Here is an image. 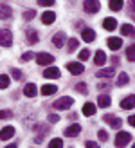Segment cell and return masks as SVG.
Here are the masks:
<instances>
[{
    "label": "cell",
    "instance_id": "1",
    "mask_svg": "<svg viewBox=\"0 0 135 148\" xmlns=\"http://www.w3.org/2000/svg\"><path fill=\"white\" fill-rule=\"evenodd\" d=\"M72 103H74V99L70 98V96H63V98L56 99L52 107L58 108V110H67V108H70V107H72Z\"/></svg>",
    "mask_w": 135,
    "mask_h": 148
},
{
    "label": "cell",
    "instance_id": "2",
    "mask_svg": "<svg viewBox=\"0 0 135 148\" xmlns=\"http://www.w3.org/2000/svg\"><path fill=\"white\" fill-rule=\"evenodd\" d=\"M0 45L2 47H11L13 45V33L9 29H2V31H0Z\"/></svg>",
    "mask_w": 135,
    "mask_h": 148
},
{
    "label": "cell",
    "instance_id": "3",
    "mask_svg": "<svg viewBox=\"0 0 135 148\" xmlns=\"http://www.w3.org/2000/svg\"><path fill=\"white\" fill-rule=\"evenodd\" d=\"M130 141H132V136L128 134V132H119V134L115 136V146L117 148H124Z\"/></svg>",
    "mask_w": 135,
    "mask_h": 148
},
{
    "label": "cell",
    "instance_id": "4",
    "mask_svg": "<svg viewBox=\"0 0 135 148\" xmlns=\"http://www.w3.org/2000/svg\"><path fill=\"white\" fill-rule=\"evenodd\" d=\"M103 121H104V123H108L110 127H112V128H115V130H117V128H121V125H123V121L119 119V117H115L114 114H106V116L103 117Z\"/></svg>",
    "mask_w": 135,
    "mask_h": 148
},
{
    "label": "cell",
    "instance_id": "5",
    "mask_svg": "<svg viewBox=\"0 0 135 148\" xmlns=\"http://www.w3.org/2000/svg\"><path fill=\"white\" fill-rule=\"evenodd\" d=\"M36 62H38V65H50L54 62V56L49 53H40V54H36Z\"/></svg>",
    "mask_w": 135,
    "mask_h": 148
},
{
    "label": "cell",
    "instance_id": "6",
    "mask_svg": "<svg viewBox=\"0 0 135 148\" xmlns=\"http://www.w3.org/2000/svg\"><path fill=\"white\" fill-rule=\"evenodd\" d=\"M83 7H85L87 13H97L99 7H101V4L97 2V0H87V2L83 4Z\"/></svg>",
    "mask_w": 135,
    "mask_h": 148
},
{
    "label": "cell",
    "instance_id": "7",
    "mask_svg": "<svg viewBox=\"0 0 135 148\" xmlns=\"http://www.w3.org/2000/svg\"><path fill=\"white\" fill-rule=\"evenodd\" d=\"M67 69H69L70 74H83V71H85V67H83L81 63H78V62H70V63H67Z\"/></svg>",
    "mask_w": 135,
    "mask_h": 148
},
{
    "label": "cell",
    "instance_id": "8",
    "mask_svg": "<svg viewBox=\"0 0 135 148\" xmlns=\"http://www.w3.org/2000/svg\"><path fill=\"white\" fill-rule=\"evenodd\" d=\"M14 136V127H4L0 130V139L2 141H7V139H11Z\"/></svg>",
    "mask_w": 135,
    "mask_h": 148
},
{
    "label": "cell",
    "instance_id": "9",
    "mask_svg": "<svg viewBox=\"0 0 135 148\" xmlns=\"http://www.w3.org/2000/svg\"><path fill=\"white\" fill-rule=\"evenodd\" d=\"M79 132H81V127H79L78 123H74V125H70L69 128H65V136L67 137H76Z\"/></svg>",
    "mask_w": 135,
    "mask_h": 148
},
{
    "label": "cell",
    "instance_id": "10",
    "mask_svg": "<svg viewBox=\"0 0 135 148\" xmlns=\"http://www.w3.org/2000/svg\"><path fill=\"white\" fill-rule=\"evenodd\" d=\"M65 40H67V36H65V33H56L54 36H52V43H54L56 47H63V43H65Z\"/></svg>",
    "mask_w": 135,
    "mask_h": 148
},
{
    "label": "cell",
    "instance_id": "11",
    "mask_svg": "<svg viewBox=\"0 0 135 148\" xmlns=\"http://www.w3.org/2000/svg\"><path fill=\"white\" fill-rule=\"evenodd\" d=\"M81 38H83L87 43L94 42V40H95V31H94V29H83V33H81Z\"/></svg>",
    "mask_w": 135,
    "mask_h": 148
},
{
    "label": "cell",
    "instance_id": "12",
    "mask_svg": "<svg viewBox=\"0 0 135 148\" xmlns=\"http://www.w3.org/2000/svg\"><path fill=\"white\" fill-rule=\"evenodd\" d=\"M43 76L49 78V79H54V78H59L61 74H59V69H56V67H49V69L43 71Z\"/></svg>",
    "mask_w": 135,
    "mask_h": 148
},
{
    "label": "cell",
    "instance_id": "13",
    "mask_svg": "<svg viewBox=\"0 0 135 148\" xmlns=\"http://www.w3.org/2000/svg\"><path fill=\"white\" fill-rule=\"evenodd\" d=\"M13 16V9L9 5H0V18L2 20H9Z\"/></svg>",
    "mask_w": 135,
    "mask_h": 148
},
{
    "label": "cell",
    "instance_id": "14",
    "mask_svg": "<svg viewBox=\"0 0 135 148\" xmlns=\"http://www.w3.org/2000/svg\"><path fill=\"white\" fill-rule=\"evenodd\" d=\"M36 92H38V88H36L34 83H27V85L24 87V94L27 96V98H34Z\"/></svg>",
    "mask_w": 135,
    "mask_h": 148
},
{
    "label": "cell",
    "instance_id": "15",
    "mask_svg": "<svg viewBox=\"0 0 135 148\" xmlns=\"http://www.w3.org/2000/svg\"><path fill=\"white\" fill-rule=\"evenodd\" d=\"M54 20H56V14L52 13V11H45V13L42 14V22H43L45 25H50Z\"/></svg>",
    "mask_w": 135,
    "mask_h": 148
},
{
    "label": "cell",
    "instance_id": "16",
    "mask_svg": "<svg viewBox=\"0 0 135 148\" xmlns=\"http://www.w3.org/2000/svg\"><path fill=\"white\" fill-rule=\"evenodd\" d=\"M110 103H112V99H110V96H108V94H101L99 98H97V105H99L101 108L110 107Z\"/></svg>",
    "mask_w": 135,
    "mask_h": 148
},
{
    "label": "cell",
    "instance_id": "17",
    "mask_svg": "<svg viewBox=\"0 0 135 148\" xmlns=\"http://www.w3.org/2000/svg\"><path fill=\"white\" fill-rule=\"evenodd\" d=\"M133 107H135V98L133 96H128V98H124L121 101V108H124V110H130Z\"/></svg>",
    "mask_w": 135,
    "mask_h": 148
},
{
    "label": "cell",
    "instance_id": "18",
    "mask_svg": "<svg viewBox=\"0 0 135 148\" xmlns=\"http://www.w3.org/2000/svg\"><path fill=\"white\" fill-rule=\"evenodd\" d=\"M103 27L106 29V31H114V29L117 27V20L115 18H104L103 20Z\"/></svg>",
    "mask_w": 135,
    "mask_h": 148
},
{
    "label": "cell",
    "instance_id": "19",
    "mask_svg": "<svg viewBox=\"0 0 135 148\" xmlns=\"http://www.w3.org/2000/svg\"><path fill=\"white\" fill-rule=\"evenodd\" d=\"M108 47H110L112 51L121 49V47H123V40H121V38H108Z\"/></svg>",
    "mask_w": 135,
    "mask_h": 148
},
{
    "label": "cell",
    "instance_id": "20",
    "mask_svg": "<svg viewBox=\"0 0 135 148\" xmlns=\"http://www.w3.org/2000/svg\"><path fill=\"white\" fill-rule=\"evenodd\" d=\"M38 33L34 31V29H27V42L31 43V45H34V43H38Z\"/></svg>",
    "mask_w": 135,
    "mask_h": 148
},
{
    "label": "cell",
    "instance_id": "21",
    "mask_svg": "<svg viewBox=\"0 0 135 148\" xmlns=\"http://www.w3.org/2000/svg\"><path fill=\"white\" fill-rule=\"evenodd\" d=\"M115 74V69L114 67H110V69H101V71H97V78H112Z\"/></svg>",
    "mask_w": 135,
    "mask_h": 148
},
{
    "label": "cell",
    "instance_id": "22",
    "mask_svg": "<svg viewBox=\"0 0 135 148\" xmlns=\"http://www.w3.org/2000/svg\"><path fill=\"white\" fill-rule=\"evenodd\" d=\"M56 90H58L56 85H43L42 87V94L43 96H52V94H56Z\"/></svg>",
    "mask_w": 135,
    "mask_h": 148
},
{
    "label": "cell",
    "instance_id": "23",
    "mask_svg": "<svg viewBox=\"0 0 135 148\" xmlns=\"http://www.w3.org/2000/svg\"><path fill=\"white\" fill-rule=\"evenodd\" d=\"M94 62H95V65H104V62H106V54H104L103 51H97Z\"/></svg>",
    "mask_w": 135,
    "mask_h": 148
},
{
    "label": "cell",
    "instance_id": "24",
    "mask_svg": "<svg viewBox=\"0 0 135 148\" xmlns=\"http://www.w3.org/2000/svg\"><path fill=\"white\" fill-rule=\"evenodd\" d=\"M83 114H85V116H94V114H95V105H94V103H85Z\"/></svg>",
    "mask_w": 135,
    "mask_h": 148
},
{
    "label": "cell",
    "instance_id": "25",
    "mask_svg": "<svg viewBox=\"0 0 135 148\" xmlns=\"http://www.w3.org/2000/svg\"><path fill=\"white\" fill-rule=\"evenodd\" d=\"M110 9L112 11H121L123 9V0H110Z\"/></svg>",
    "mask_w": 135,
    "mask_h": 148
},
{
    "label": "cell",
    "instance_id": "26",
    "mask_svg": "<svg viewBox=\"0 0 135 148\" xmlns=\"http://www.w3.org/2000/svg\"><path fill=\"white\" fill-rule=\"evenodd\" d=\"M128 74H126V72H121V74H119V78H117V85L119 87H124L126 83H128Z\"/></svg>",
    "mask_w": 135,
    "mask_h": 148
},
{
    "label": "cell",
    "instance_id": "27",
    "mask_svg": "<svg viewBox=\"0 0 135 148\" xmlns=\"http://www.w3.org/2000/svg\"><path fill=\"white\" fill-rule=\"evenodd\" d=\"M121 33L124 34V36H133V25H130V24H124L123 27H121Z\"/></svg>",
    "mask_w": 135,
    "mask_h": 148
},
{
    "label": "cell",
    "instance_id": "28",
    "mask_svg": "<svg viewBox=\"0 0 135 148\" xmlns=\"http://www.w3.org/2000/svg\"><path fill=\"white\" fill-rule=\"evenodd\" d=\"M126 58H128L130 62H133V60H135V45H133V43H132L128 49H126Z\"/></svg>",
    "mask_w": 135,
    "mask_h": 148
},
{
    "label": "cell",
    "instance_id": "29",
    "mask_svg": "<svg viewBox=\"0 0 135 148\" xmlns=\"http://www.w3.org/2000/svg\"><path fill=\"white\" fill-rule=\"evenodd\" d=\"M7 87H9V76L0 74V88H7Z\"/></svg>",
    "mask_w": 135,
    "mask_h": 148
},
{
    "label": "cell",
    "instance_id": "30",
    "mask_svg": "<svg viewBox=\"0 0 135 148\" xmlns=\"http://www.w3.org/2000/svg\"><path fill=\"white\" fill-rule=\"evenodd\" d=\"M78 45H79V42L76 38H70L69 40V53H74V51L78 49Z\"/></svg>",
    "mask_w": 135,
    "mask_h": 148
},
{
    "label": "cell",
    "instance_id": "31",
    "mask_svg": "<svg viewBox=\"0 0 135 148\" xmlns=\"http://www.w3.org/2000/svg\"><path fill=\"white\" fill-rule=\"evenodd\" d=\"M49 148H63V141H61V139H52V141L49 143Z\"/></svg>",
    "mask_w": 135,
    "mask_h": 148
},
{
    "label": "cell",
    "instance_id": "32",
    "mask_svg": "<svg viewBox=\"0 0 135 148\" xmlns=\"http://www.w3.org/2000/svg\"><path fill=\"white\" fill-rule=\"evenodd\" d=\"M13 112L11 110H0V119H11Z\"/></svg>",
    "mask_w": 135,
    "mask_h": 148
},
{
    "label": "cell",
    "instance_id": "33",
    "mask_svg": "<svg viewBox=\"0 0 135 148\" xmlns=\"http://www.w3.org/2000/svg\"><path fill=\"white\" fill-rule=\"evenodd\" d=\"M76 90L81 92V94H87L88 92V87H87V83H78L76 85Z\"/></svg>",
    "mask_w": 135,
    "mask_h": 148
},
{
    "label": "cell",
    "instance_id": "34",
    "mask_svg": "<svg viewBox=\"0 0 135 148\" xmlns=\"http://www.w3.org/2000/svg\"><path fill=\"white\" fill-rule=\"evenodd\" d=\"M33 128H34V130H38V132H42L40 136H43V134H47V132H49V128H47V127H43V125H34Z\"/></svg>",
    "mask_w": 135,
    "mask_h": 148
},
{
    "label": "cell",
    "instance_id": "35",
    "mask_svg": "<svg viewBox=\"0 0 135 148\" xmlns=\"http://www.w3.org/2000/svg\"><path fill=\"white\" fill-rule=\"evenodd\" d=\"M97 137H99V141H106V139H108V132L106 130H99V132H97Z\"/></svg>",
    "mask_w": 135,
    "mask_h": 148
},
{
    "label": "cell",
    "instance_id": "36",
    "mask_svg": "<svg viewBox=\"0 0 135 148\" xmlns=\"http://www.w3.org/2000/svg\"><path fill=\"white\" fill-rule=\"evenodd\" d=\"M88 58H90V51L88 49H83L79 53V60H88Z\"/></svg>",
    "mask_w": 135,
    "mask_h": 148
},
{
    "label": "cell",
    "instance_id": "37",
    "mask_svg": "<svg viewBox=\"0 0 135 148\" xmlns=\"http://www.w3.org/2000/svg\"><path fill=\"white\" fill-rule=\"evenodd\" d=\"M34 16H36V11H33V9H31V11H25V13H24V18H25V20H33Z\"/></svg>",
    "mask_w": 135,
    "mask_h": 148
},
{
    "label": "cell",
    "instance_id": "38",
    "mask_svg": "<svg viewBox=\"0 0 135 148\" xmlns=\"http://www.w3.org/2000/svg\"><path fill=\"white\" fill-rule=\"evenodd\" d=\"M11 76H13L14 79H22V72H20L18 69H13V71H11Z\"/></svg>",
    "mask_w": 135,
    "mask_h": 148
},
{
    "label": "cell",
    "instance_id": "39",
    "mask_svg": "<svg viewBox=\"0 0 135 148\" xmlns=\"http://www.w3.org/2000/svg\"><path fill=\"white\" fill-rule=\"evenodd\" d=\"M47 119H49V123H58V121H59V116H58V114H49Z\"/></svg>",
    "mask_w": 135,
    "mask_h": 148
},
{
    "label": "cell",
    "instance_id": "40",
    "mask_svg": "<svg viewBox=\"0 0 135 148\" xmlns=\"http://www.w3.org/2000/svg\"><path fill=\"white\" fill-rule=\"evenodd\" d=\"M33 56H34L33 53H24V54H22V62H29Z\"/></svg>",
    "mask_w": 135,
    "mask_h": 148
},
{
    "label": "cell",
    "instance_id": "41",
    "mask_svg": "<svg viewBox=\"0 0 135 148\" xmlns=\"http://www.w3.org/2000/svg\"><path fill=\"white\" fill-rule=\"evenodd\" d=\"M40 5H54V0H38Z\"/></svg>",
    "mask_w": 135,
    "mask_h": 148
},
{
    "label": "cell",
    "instance_id": "42",
    "mask_svg": "<svg viewBox=\"0 0 135 148\" xmlns=\"http://www.w3.org/2000/svg\"><path fill=\"white\" fill-rule=\"evenodd\" d=\"M85 146H87V148H99V145L94 143V141H87V143H85Z\"/></svg>",
    "mask_w": 135,
    "mask_h": 148
},
{
    "label": "cell",
    "instance_id": "43",
    "mask_svg": "<svg viewBox=\"0 0 135 148\" xmlns=\"http://www.w3.org/2000/svg\"><path fill=\"white\" fill-rule=\"evenodd\" d=\"M128 123L132 125V127H133V125H135V117H133V114H132V116L128 117Z\"/></svg>",
    "mask_w": 135,
    "mask_h": 148
},
{
    "label": "cell",
    "instance_id": "44",
    "mask_svg": "<svg viewBox=\"0 0 135 148\" xmlns=\"http://www.w3.org/2000/svg\"><path fill=\"white\" fill-rule=\"evenodd\" d=\"M112 63H114V65H119V56H114V58H112Z\"/></svg>",
    "mask_w": 135,
    "mask_h": 148
},
{
    "label": "cell",
    "instance_id": "45",
    "mask_svg": "<svg viewBox=\"0 0 135 148\" xmlns=\"http://www.w3.org/2000/svg\"><path fill=\"white\" fill-rule=\"evenodd\" d=\"M104 88H108L106 83H99V90H104Z\"/></svg>",
    "mask_w": 135,
    "mask_h": 148
},
{
    "label": "cell",
    "instance_id": "46",
    "mask_svg": "<svg viewBox=\"0 0 135 148\" xmlns=\"http://www.w3.org/2000/svg\"><path fill=\"white\" fill-rule=\"evenodd\" d=\"M5 148H18L16 145H9V146H5Z\"/></svg>",
    "mask_w": 135,
    "mask_h": 148
}]
</instances>
